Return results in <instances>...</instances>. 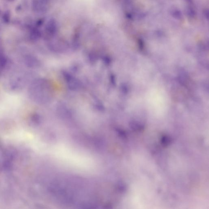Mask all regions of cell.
<instances>
[{"instance_id": "6da1fadb", "label": "cell", "mask_w": 209, "mask_h": 209, "mask_svg": "<svg viewBox=\"0 0 209 209\" xmlns=\"http://www.w3.org/2000/svg\"><path fill=\"white\" fill-rule=\"evenodd\" d=\"M46 30L50 35L54 36L56 34L57 31V24L54 19H51L48 22L46 25Z\"/></svg>"}]
</instances>
